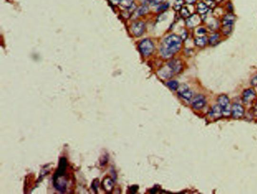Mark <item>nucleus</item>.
<instances>
[{"label": "nucleus", "instance_id": "obj_1", "mask_svg": "<svg viewBox=\"0 0 257 194\" xmlns=\"http://www.w3.org/2000/svg\"><path fill=\"white\" fill-rule=\"evenodd\" d=\"M182 43V39L177 35H169L161 45L160 52L162 55L165 58H170L180 50Z\"/></svg>", "mask_w": 257, "mask_h": 194}, {"label": "nucleus", "instance_id": "obj_2", "mask_svg": "<svg viewBox=\"0 0 257 194\" xmlns=\"http://www.w3.org/2000/svg\"><path fill=\"white\" fill-rule=\"evenodd\" d=\"M67 159L62 157L59 161L58 168L53 175V186L56 190L61 193H65L67 191V181L63 177L67 171Z\"/></svg>", "mask_w": 257, "mask_h": 194}, {"label": "nucleus", "instance_id": "obj_3", "mask_svg": "<svg viewBox=\"0 0 257 194\" xmlns=\"http://www.w3.org/2000/svg\"><path fill=\"white\" fill-rule=\"evenodd\" d=\"M218 105L222 109V114L225 116H229L231 113V107L230 103V99L227 96L222 95L218 99Z\"/></svg>", "mask_w": 257, "mask_h": 194}, {"label": "nucleus", "instance_id": "obj_4", "mask_svg": "<svg viewBox=\"0 0 257 194\" xmlns=\"http://www.w3.org/2000/svg\"><path fill=\"white\" fill-rule=\"evenodd\" d=\"M140 51L143 55L148 56L152 54L154 50V45L151 40L149 39H144L140 43Z\"/></svg>", "mask_w": 257, "mask_h": 194}, {"label": "nucleus", "instance_id": "obj_5", "mask_svg": "<svg viewBox=\"0 0 257 194\" xmlns=\"http://www.w3.org/2000/svg\"><path fill=\"white\" fill-rule=\"evenodd\" d=\"M245 110L242 105L238 103H235L231 107V113L235 119H241L244 115Z\"/></svg>", "mask_w": 257, "mask_h": 194}, {"label": "nucleus", "instance_id": "obj_6", "mask_svg": "<svg viewBox=\"0 0 257 194\" xmlns=\"http://www.w3.org/2000/svg\"><path fill=\"white\" fill-rule=\"evenodd\" d=\"M178 93L182 99L186 101H190L192 99L193 93L188 88V86L186 85H182L179 87Z\"/></svg>", "mask_w": 257, "mask_h": 194}, {"label": "nucleus", "instance_id": "obj_7", "mask_svg": "<svg viewBox=\"0 0 257 194\" xmlns=\"http://www.w3.org/2000/svg\"><path fill=\"white\" fill-rule=\"evenodd\" d=\"M206 99L202 95H198L195 96L192 101V107L196 110H199L206 105Z\"/></svg>", "mask_w": 257, "mask_h": 194}, {"label": "nucleus", "instance_id": "obj_8", "mask_svg": "<svg viewBox=\"0 0 257 194\" xmlns=\"http://www.w3.org/2000/svg\"><path fill=\"white\" fill-rule=\"evenodd\" d=\"M256 97V92L252 89L249 88L244 91L243 93V101L244 103H250Z\"/></svg>", "mask_w": 257, "mask_h": 194}, {"label": "nucleus", "instance_id": "obj_9", "mask_svg": "<svg viewBox=\"0 0 257 194\" xmlns=\"http://www.w3.org/2000/svg\"><path fill=\"white\" fill-rule=\"evenodd\" d=\"M102 187L106 193L110 194L114 190V182L110 177H107L104 179L102 182Z\"/></svg>", "mask_w": 257, "mask_h": 194}, {"label": "nucleus", "instance_id": "obj_10", "mask_svg": "<svg viewBox=\"0 0 257 194\" xmlns=\"http://www.w3.org/2000/svg\"><path fill=\"white\" fill-rule=\"evenodd\" d=\"M145 25L143 22H138L134 23L132 26V30L133 34L136 37L141 36L145 31Z\"/></svg>", "mask_w": 257, "mask_h": 194}, {"label": "nucleus", "instance_id": "obj_11", "mask_svg": "<svg viewBox=\"0 0 257 194\" xmlns=\"http://www.w3.org/2000/svg\"><path fill=\"white\" fill-rule=\"evenodd\" d=\"M168 66L174 72L178 73L182 70V65L178 60H173L168 63Z\"/></svg>", "mask_w": 257, "mask_h": 194}, {"label": "nucleus", "instance_id": "obj_12", "mask_svg": "<svg viewBox=\"0 0 257 194\" xmlns=\"http://www.w3.org/2000/svg\"><path fill=\"white\" fill-rule=\"evenodd\" d=\"M210 116L214 119H218L222 117L223 115L219 105H214L210 111Z\"/></svg>", "mask_w": 257, "mask_h": 194}, {"label": "nucleus", "instance_id": "obj_13", "mask_svg": "<svg viewBox=\"0 0 257 194\" xmlns=\"http://www.w3.org/2000/svg\"><path fill=\"white\" fill-rule=\"evenodd\" d=\"M200 19L198 15L194 14L190 17L188 18L187 21V25L190 27H194L197 26L200 23Z\"/></svg>", "mask_w": 257, "mask_h": 194}, {"label": "nucleus", "instance_id": "obj_14", "mask_svg": "<svg viewBox=\"0 0 257 194\" xmlns=\"http://www.w3.org/2000/svg\"><path fill=\"white\" fill-rule=\"evenodd\" d=\"M235 20V17L231 14L225 15L223 18V26H232Z\"/></svg>", "mask_w": 257, "mask_h": 194}, {"label": "nucleus", "instance_id": "obj_15", "mask_svg": "<svg viewBox=\"0 0 257 194\" xmlns=\"http://www.w3.org/2000/svg\"><path fill=\"white\" fill-rule=\"evenodd\" d=\"M207 43V38L206 37H197L194 40V43L196 46L199 47H203Z\"/></svg>", "mask_w": 257, "mask_h": 194}, {"label": "nucleus", "instance_id": "obj_16", "mask_svg": "<svg viewBox=\"0 0 257 194\" xmlns=\"http://www.w3.org/2000/svg\"><path fill=\"white\" fill-rule=\"evenodd\" d=\"M198 12L200 15H204L208 12V8L207 6L204 3H200L198 5Z\"/></svg>", "mask_w": 257, "mask_h": 194}, {"label": "nucleus", "instance_id": "obj_17", "mask_svg": "<svg viewBox=\"0 0 257 194\" xmlns=\"http://www.w3.org/2000/svg\"><path fill=\"white\" fill-rule=\"evenodd\" d=\"M172 72H173V71H172V70L168 66V69H166V68H164L162 70H161L160 74L164 78H168L169 77H171Z\"/></svg>", "mask_w": 257, "mask_h": 194}, {"label": "nucleus", "instance_id": "obj_18", "mask_svg": "<svg viewBox=\"0 0 257 194\" xmlns=\"http://www.w3.org/2000/svg\"><path fill=\"white\" fill-rule=\"evenodd\" d=\"M167 85L172 91H176L178 89L179 83L176 80H171L167 83Z\"/></svg>", "mask_w": 257, "mask_h": 194}, {"label": "nucleus", "instance_id": "obj_19", "mask_svg": "<svg viewBox=\"0 0 257 194\" xmlns=\"http://www.w3.org/2000/svg\"><path fill=\"white\" fill-rule=\"evenodd\" d=\"M219 41V34H215L214 35H212L210 39H209V43L211 45H217Z\"/></svg>", "mask_w": 257, "mask_h": 194}, {"label": "nucleus", "instance_id": "obj_20", "mask_svg": "<svg viewBox=\"0 0 257 194\" xmlns=\"http://www.w3.org/2000/svg\"><path fill=\"white\" fill-rule=\"evenodd\" d=\"M134 0H120V4L126 8H128L133 5Z\"/></svg>", "mask_w": 257, "mask_h": 194}, {"label": "nucleus", "instance_id": "obj_21", "mask_svg": "<svg viewBox=\"0 0 257 194\" xmlns=\"http://www.w3.org/2000/svg\"><path fill=\"white\" fill-rule=\"evenodd\" d=\"M184 4L183 0H176L174 4V9L176 11H179L182 8V6Z\"/></svg>", "mask_w": 257, "mask_h": 194}, {"label": "nucleus", "instance_id": "obj_22", "mask_svg": "<svg viewBox=\"0 0 257 194\" xmlns=\"http://www.w3.org/2000/svg\"><path fill=\"white\" fill-rule=\"evenodd\" d=\"M180 14L182 15V16L183 18L190 17V11L186 7H183L180 10Z\"/></svg>", "mask_w": 257, "mask_h": 194}, {"label": "nucleus", "instance_id": "obj_23", "mask_svg": "<svg viewBox=\"0 0 257 194\" xmlns=\"http://www.w3.org/2000/svg\"><path fill=\"white\" fill-rule=\"evenodd\" d=\"M99 181L98 179H95L92 182V188L96 194H98V189L99 187Z\"/></svg>", "mask_w": 257, "mask_h": 194}, {"label": "nucleus", "instance_id": "obj_24", "mask_svg": "<svg viewBox=\"0 0 257 194\" xmlns=\"http://www.w3.org/2000/svg\"><path fill=\"white\" fill-rule=\"evenodd\" d=\"M148 8L147 6H144L143 7H141V8H140L138 10V15H144L145 14L147 13L148 12Z\"/></svg>", "mask_w": 257, "mask_h": 194}, {"label": "nucleus", "instance_id": "obj_25", "mask_svg": "<svg viewBox=\"0 0 257 194\" xmlns=\"http://www.w3.org/2000/svg\"><path fill=\"white\" fill-rule=\"evenodd\" d=\"M231 27L232 26H223V33L225 34H229L231 31Z\"/></svg>", "mask_w": 257, "mask_h": 194}, {"label": "nucleus", "instance_id": "obj_26", "mask_svg": "<svg viewBox=\"0 0 257 194\" xmlns=\"http://www.w3.org/2000/svg\"><path fill=\"white\" fill-rule=\"evenodd\" d=\"M168 7H169V5H168V4H163L161 5L158 8V11H163V10H165L168 8Z\"/></svg>", "mask_w": 257, "mask_h": 194}, {"label": "nucleus", "instance_id": "obj_27", "mask_svg": "<svg viewBox=\"0 0 257 194\" xmlns=\"http://www.w3.org/2000/svg\"><path fill=\"white\" fill-rule=\"evenodd\" d=\"M251 83L252 86H257V75L252 79Z\"/></svg>", "mask_w": 257, "mask_h": 194}, {"label": "nucleus", "instance_id": "obj_28", "mask_svg": "<svg viewBox=\"0 0 257 194\" xmlns=\"http://www.w3.org/2000/svg\"><path fill=\"white\" fill-rule=\"evenodd\" d=\"M138 188H139V187H138V186H137V185H135V186H132V187L131 188V191L132 194L135 193L137 191Z\"/></svg>", "mask_w": 257, "mask_h": 194}, {"label": "nucleus", "instance_id": "obj_29", "mask_svg": "<svg viewBox=\"0 0 257 194\" xmlns=\"http://www.w3.org/2000/svg\"><path fill=\"white\" fill-rule=\"evenodd\" d=\"M197 33L198 34H204L206 33V30L205 29L203 28H200L198 29Z\"/></svg>", "mask_w": 257, "mask_h": 194}, {"label": "nucleus", "instance_id": "obj_30", "mask_svg": "<svg viewBox=\"0 0 257 194\" xmlns=\"http://www.w3.org/2000/svg\"><path fill=\"white\" fill-rule=\"evenodd\" d=\"M165 1V0H152V1L154 4H159L163 3Z\"/></svg>", "mask_w": 257, "mask_h": 194}, {"label": "nucleus", "instance_id": "obj_31", "mask_svg": "<svg viewBox=\"0 0 257 194\" xmlns=\"http://www.w3.org/2000/svg\"><path fill=\"white\" fill-rule=\"evenodd\" d=\"M253 112L254 115L257 116V100L256 103L255 104L254 107H253Z\"/></svg>", "mask_w": 257, "mask_h": 194}, {"label": "nucleus", "instance_id": "obj_32", "mask_svg": "<svg viewBox=\"0 0 257 194\" xmlns=\"http://www.w3.org/2000/svg\"><path fill=\"white\" fill-rule=\"evenodd\" d=\"M111 2L115 5H117L120 2V0H110Z\"/></svg>", "mask_w": 257, "mask_h": 194}, {"label": "nucleus", "instance_id": "obj_33", "mask_svg": "<svg viewBox=\"0 0 257 194\" xmlns=\"http://www.w3.org/2000/svg\"><path fill=\"white\" fill-rule=\"evenodd\" d=\"M196 0H186V2L188 4H193L195 3Z\"/></svg>", "mask_w": 257, "mask_h": 194}, {"label": "nucleus", "instance_id": "obj_34", "mask_svg": "<svg viewBox=\"0 0 257 194\" xmlns=\"http://www.w3.org/2000/svg\"><path fill=\"white\" fill-rule=\"evenodd\" d=\"M214 0H206V1H207L208 3H210V4L213 3V2H214Z\"/></svg>", "mask_w": 257, "mask_h": 194}, {"label": "nucleus", "instance_id": "obj_35", "mask_svg": "<svg viewBox=\"0 0 257 194\" xmlns=\"http://www.w3.org/2000/svg\"><path fill=\"white\" fill-rule=\"evenodd\" d=\"M215 1L217 2H218V3H219V2H221V1H222V0H215Z\"/></svg>", "mask_w": 257, "mask_h": 194}]
</instances>
